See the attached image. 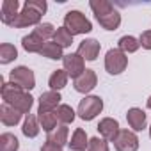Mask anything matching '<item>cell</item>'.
<instances>
[{
	"label": "cell",
	"instance_id": "6da1fadb",
	"mask_svg": "<svg viewBox=\"0 0 151 151\" xmlns=\"http://www.w3.org/2000/svg\"><path fill=\"white\" fill-rule=\"evenodd\" d=\"M0 94H2L4 103L11 105L13 109L20 110L22 114H30V109L34 105V98L30 96V93L23 91L20 86L13 84V82H2L0 87Z\"/></svg>",
	"mask_w": 151,
	"mask_h": 151
},
{
	"label": "cell",
	"instance_id": "7a4b0ae2",
	"mask_svg": "<svg viewBox=\"0 0 151 151\" xmlns=\"http://www.w3.org/2000/svg\"><path fill=\"white\" fill-rule=\"evenodd\" d=\"M64 27L73 34V36H78V34H89L93 30V23L86 18L84 13L80 11H68L64 14Z\"/></svg>",
	"mask_w": 151,
	"mask_h": 151
},
{
	"label": "cell",
	"instance_id": "3957f363",
	"mask_svg": "<svg viewBox=\"0 0 151 151\" xmlns=\"http://www.w3.org/2000/svg\"><path fill=\"white\" fill-rule=\"evenodd\" d=\"M103 110V100L100 96H86L84 100H80L77 114L82 121H93L98 114H101Z\"/></svg>",
	"mask_w": 151,
	"mask_h": 151
},
{
	"label": "cell",
	"instance_id": "277c9868",
	"mask_svg": "<svg viewBox=\"0 0 151 151\" xmlns=\"http://www.w3.org/2000/svg\"><path fill=\"white\" fill-rule=\"evenodd\" d=\"M128 66V55L119 48H110L105 55V69L109 75H121Z\"/></svg>",
	"mask_w": 151,
	"mask_h": 151
},
{
	"label": "cell",
	"instance_id": "5b68a950",
	"mask_svg": "<svg viewBox=\"0 0 151 151\" xmlns=\"http://www.w3.org/2000/svg\"><path fill=\"white\" fill-rule=\"evenodd\" d=\"M9 82L20 86L23 91L29 93V91H32V89L36 87V75H34V71H32L30 68H27V66H18V68H14V69L9 73Z\"/></svg>",
	"mask_w": 151,
	"mask_h": 151
},
{
	"label": "cell",
	"instance_id": "8992f818",
	"mask_svg": "<svg viewBox=\"0 0 151 151\" xmlns=\"http://www.w3.org/2000/svg\"><path fill=\"white\" fill-rule=\"evenodd\" d=\"M41 18H43V13H39L37 9H34L27 0L23 4V9L20 11V14L16 16V20L13 22L11 27L14 29H23V27H32V25H39L41 23Z\"/></svg>",
	"mask_w": 151,
	"mask_h": 151
},
{
	"label": "cell",
	"instance_id": "52a82bcc",
	"mask_svg": "<svg viewBox=\"0 0 151 151\" xmlns=\"http://www.w3.org/2000/svg\"><path fill=\"white\" fill-rule=\"evenodd\" d=\"M62 64H64L62 69L69 75L73 80H77L80 75L87 69V68H86V60H84L77 52H75V53H68V55H64Z\"/></svg>",
	"mask_w": 151,
	"mask_h": 151
},
{
	"label": "cell",
	"instance_id": "ba28073f",
	"mask_svg": "<svg viewBox=\"0 0 151 151\" xmlns=\"http://www.w3.org/2000/svg\"><path fill=\"white\" fill-rule=\"evenodd\" d=\"M116 151H137L139 149V137L132 130H121L119 135L114 139Z\"/></svg>",
	"mask_w": 151,
	"mask_h": 151
},
{
	"label": "cell",
	"instance_id": "9c48e42d",
	"mask_svg": "<svg viewBox=\"0 0 151 151\" xmlns=\"http://www.w3.org/2000/svg\"><path fill=\"white\" fill-rule=\"evenodd\" d=\"M96 86H98V77H96L94 69H86L77 80H73L75 91H77V93H82V94L91 93Z\"/></svg>",
	"mask_w": 151,
	"mask_h": 151
},
{
	"label": "cell",
	"instance_id": "30bf717a",
	"mask_svg": "<svg viewBox=\"0 0 151 151\" xmlns=\"http://www.w3.org/2000/svg\"><path fill=\"white\" fill-rule=\"evenodd\" d=\"M60 93L59 91H46L39 96V105H37V114L43 112H55V109L60 105Z\"/></svg>",
	"mask_w": 151,
	"mask_h": 151
},
{
	"label": "cell",
	"instance_id": "8fae6325",
	"mask_svg": "<svg viewBox=\"0 0 151 151\" xmlns=\"http://www.w3.org/2000/svg\"><path fill=\"white\" fill-rule=\"evenodd\" d=\"M100 50H101V45H100V41H96V39H93V37H89V39H84L80 45H78V50H77V53L84 59V60H96L98 59V55H100Z\"/></svg>",
	"mask_w": 151,
	"mask_h": 151
},
{
	"label": "cell",
	"instance_id": "7c38bea8",
	"mask_svg": "<svg viewBox=\"0 0 151 151\" xmlns=\"http://www.w3.org/2000/svg\"><path fill=\"white\" fill-rule=\"evenodd\" d=\"M98 132H100L101 139H105L109 142H114V139L119 135L121 128H119L117 119H114V117H103L98 123Z\"/></svg>",
	"mask_w": 151,
	"mask_h": 151
},
{
	"label": "cell",
	"instance_id": "4fadbf2b",
	"mask_svg": "<svg viewBox=\"0 0 151 151\" xmlns=\"http://www.w3.org/2000/svg\"><path fill=\"white\" fill-rule=\"evenodd\" d=\"M126 121H128L132 132H142V130L146 128L147 117H146V112H144L142 109L133 107V109H128V112H126Z\"/></svg>",
	"mask_w": 151,
	"mask_h": 151
},
{
	"label": "cell",
	"instance_id": "5bb4252c",
	"mask_svg": "<svg viewBox=\"0 0 151 151\" xmlns=\"http://www.w3.org/2000/svg\"><path fill=\"white\" fill-rule=\"evenodd\" d=\"M20 4H18V0H4L2 2V9H0V18H2V23L6 25H13V22L16 20V16L20 14L18 11Z\"/></svg>",
	"mask_w": 151,
	"mask_h": 151
},
{
	"label": "cell",
	"instance_id": "9a60e30c",
	"mask_svg": "<svg viewBox=\"0 0 151 151\" xmlns=\"http://www.w3.org/2000/svg\"><path fill=\"white\" fill-rule=\"evenodd\" d=\"M45 43H46V41H45L39 34H36L34 30H32L29 36H23V37H22V46H23V50H25L27 53H39V52L43 50Z\"/></svg>",
	"mask_w": 151,
	"mask_h": 151
},
{
	"label": "cell",
	"instance_id": "2e32d148",
	"mask_svg": "<svg viewBox=\"0 0 151 151\" xmlns=\"http://www.w3.org/2000/svg\"><path fill=\"white\" fill-rule=\"evenodd\" d=\"M22 116L23 114L20 110L13 109L7 103H4L2 107H0V121H2V124H6V126H16L22 121Z\"/></svg>",
	"mask_w": 151,
	"mask_h": 151
},
{
	"label": "cell",
	"instance_id": "e0dca14e",
	"mask_svg": "<svg viewBox=\"0 0 151 151\" xmlns=\"http://www.w3.org/2000/svg\"><path fill=\"white\" fill-rule=\"evenodd\" d=\"M68 146H69L71 151H86V149H89V137H87L86 130L84 128H77V130H75Z\"/></svg>",
	"mask_w": 151,
	"mask_h": 151
},
{
	"label": "cell",
	"instance_id": "ac0fdd59",
	"mask_svg": "<svg viewBox=\"0 0 151 151\" xmlns=\"http://www.w3.org/2000/svg\"><path fill=\"white\" fill-rule=\"evenodd\" d=\"M39 130H41V124H39V119L37 116L34 114H27L25 116V121H23V126H22V133L29 139H34L39 135Z\"/></svg>",
	"mask_w": 151,
	"mask_h": 151
},
{
	"label": "cell",
	"instance_id": "d6986e66",
	"mask_svg": "<svg viewBox=\"0 0 151 151\" xmlns=\"http://www.w3.org/2000/svg\"><path fill=\"white\" fill-rule=\"evenodd\" d=\"M68 80H69V75L64 71V69H55L50 78H48V86H50V91H60L68 86Z\"/></svg>",
	"mask_w": 151,
	"mask_h": 151
},
{
	"label": "cell",
	"instance_id": "ffe728a7",
	"mask_svg": "<svg viewBox=\"0 0 151 151\" xmlns=\"http://www.w3.org/2000/svg\"><path fill=\"white\" fill-rule=\"evenodd\" d=\"M68 135H69L68 126H66V124H60V126H57L53 132H50V133L46 135V142H52V144H57V146L62 147L64 144H69Z\"/></svg>",
	"mask_w": 151,
	"mask_h": 151
},
{
	"label": "cell",
	"instance_id": "44dd1931",
	"mask_svg": "<svg viewBox=\"0 0 151 151\" xmlns=\"http://www.w3.org/2000/svg\"><path fill=\"white\" fill-rule=\"evenodd\" d=\"M62 50L64 48L59 46L55 41H46L45 46H43V50L39 52V55H43L46 59H52V60H59V59H64V52Z\"/></svg>",
	"mask_w": 151,
	"mask_h": 151
},
{
	"label": "cell",
	"instance_id": "7402d4cb",
	"mask_svg": "<svg viewBox=\"0 0 151 151\" xmlns=\"http://www.w3.org/2000/svg\"><path fill=\"white\" fill-rule=\"evenodd\" d=\"M98 23H100L105 30H116V29H119V25H121V14H119V11L114 9L112 13H109V14L98 18Z\"/></svg>",
	"mask_w": 151,
	"mask_h": 151
},
{
	"label": "cell",
	"instance_id": "603a6c76",
	"mask_svg": "<svg viewBox=\"0 0 151 151\" xmlns=\"http://www.w3.org/2000/svg\"><path fill=\"white\" fill-rule=\"evenodd\" d=\"M55 116H57V121L59 123H62V124H69V123H73L75 121V117H77V112H75L69 105H66V103H60L57 109H55Z\"/></svg>",
	"mask_w": 151,
	"mask_h": 151
},
{
	"label": "cell",
	"instance_id": "cb8c5ba5",
	"mask_svg": "<svg viewBox=\"0 0 151 151\" xmlns=\"http://www.w3.org/2000/svg\"><path fill=\"white\" fill-rule=\"evenodd\" d=\"M89 7L93 9V13H94L96 20L114 11V6L109 2V0H91V2H89Z\"/></svg>",
	"mask_w": 151,
	"mask_h": 151
},
{
	"label": "cell",
	"instance_id": "d4e9b609",
	"mask_svg": "<svg viewBox=\"0 0 151 151\" xmlns=\"http://www.w3.org/2000/svg\"><path fill=\"white\" fill-rule=\"evenodd\" d=\"M117 48L128 55V53H135V52L140 48V43H139V39L133 37V36H123V37L117 41Z\"/></svg>",
	"mask_w": 151,
	"mask_h": 151
},
{
	"label": "cell",
	"instance_id": "484cf974",
	"mask_svg": "<svg viewBox=\"0 0 151 151\" xmlns=\"http://www.w3.org/2000/svg\"><path fill=\"white\" fill-rule=\"evenodd\" d=\"M20 149V140L16 139V135L6 132L0 135V151H18Z\"/></svg>",
	"mask_w": 151,
	"mask_h": 151
},
{
	"label": "cell",
	"instance_id": "4316f807",
	"mask_svg": "<svg viewBox=\"0 0 151 151\" xmlns=\"http://www.w3.org/2000/svg\"><path fill=\"white\" fill-rule=\"evenodd\" d=\"M18 57V50L11 43H2L0 45V64H9Z\"/></svg>",
	"mask_w": 151,
	"mask_h": 151
},
{
	"label": "cell",
	"instance_id": "83f0119b",
	"mask_svg": "<svg viewBox=\"0 0 151 151\" xmlns=\"http://www.w3.org/2000/svg\"><path fill=\"white\" fill-rule=\"evenodd\" d=\"M53 41H55L59 46L68 48V46H71V45H73V34H71L64 25H62V27H57L55 36H53Z\"/></svg>",
	"mask_w": 151,
	"mask_h": 151
},
{
	"label": "cell",
	"instance_id": "f1b7e54d",
	"mask_svg": "<svg viewBox=\"0 0 151 151\" xmlns=\"http://www.w3.org/2000/svg\"><path fill=\"white\" fill-rule=\"evenodd\" d=\"M37 119H39L41 128H43L46 133H50V132H53V130L57 128V116H55V112H43V114H37Z\"/></svg>",
	"mask_w": 151,
	"mask_h": 151
},
{
	"label": "cell",
	"instance_id": "f546056e",
	"mask_svg": "<svg viewBox=\"0 0 151 151\" xmlns=\"http://www.w3.org/2000/svg\"><path fill=\"white\" fill-rule=\"evenodd\" d=\"M55 30H57V29H55L52 23H39V25L34 29V32L39 34L45 41H48L50 37H53V36H55Z\"/></svg>",
	"mask_w": 151,
	"mask_h": 151
},
{
	"label": "cell",
	"instance_id": "4dcf8cb0",
	"mask_svg": "<svg viewBox=\"0 0 151 151\" xmlns=\"http://www.w3.org/2000/svg\"><path fill=\"white\" fill-rule=\"evenodd\" d=\"M87 151H110L109 140H105L101 137H93V139H89V149Z\"/></svg>",
	"mask_w": 151,
	"mask_h": 151
},
{
	"label": "cell",
	"instance_id": "1f68e13d",
	"mask_svg": "<svg viewBox=\"0 0 151 151\" xmlns=\"http://www.w3.org/2000/svg\"><path fill=\"white\" fill-rule=\"evenodd\" d=\"M139 43L144 50H151V30H144L139 37Z\"/></svg>",
	"mask_w": 151,
	"mask_h": 151
},
{
	"label": "cell",
	"instance_id": "d6a6232c",
	"mask_svg": "<svg viewBox=\"0 0 151 151\" xmlns=\"http://www.w3.org/2000/svg\"><path fill=\"white\" fill-rule=\"evenodd\" d=\"M41 151H62V147L57 144H52V142H45L41 146Z\"/></svg>",
	"mask_w": 151,
	"mask_h": 151
},
{
	"label": "cell",
	"instance_id": "836d02e7",
	"mask_svg": "<svg viewBox=\"0 0 151 151\" xmlns=\"http://www.w3.org/2000/svg\"><path fill=\"white\" fill-rule=\"evenodd\" d=\"M146 105H147V109H151V96L147 98V101H146Z\"/></svg>",
	"mask_w": 151,
	"mask_h": 151
},
{
	"label": "cell",
	"instance_id": "e575fe53",
	"mask_svg": "<svg viewBox=\"0 0 151 151\" xmlns=\"http://www.w3.org/2000/svg\"><path fill=\"white\" fill-rule=\"evenodd\" d=\"M149 137H151V126H149Z\"/></svg>",
	"mask_w": 151,
	"mask_h": 151
}]
</instances>
